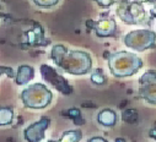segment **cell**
I'll use <instances>...</instances> for the list:
<instances>
[{"label":"cell","instance_id":"obj_14","mask_svg":"<svg viewBox=\"0 0 156 142\" xmlns=\"http://www.w3.org/2000/svg\"><path fill=\"white\" fill-rule=\"evenodd\" d=\"M122 118H123V120H124L126 123L133 124V123H135V121L138 120V114H136V112H135L134 109H128V110H126V112L123 113Z\"/></svg>","mask_w":156,"mask_h":142},{"label":"cell","instance_id":"obj_24","mask_svg":"<svg viewBox=\"0 0 156 142\" xmlns=\"http://www.w3.org/2000/svg\"><path fill=\"white\" fill-rule=\"evenodd\" d=\"M4 16V14H0V17H3Z\"/></svg>","mask_w":156,"mask_h":142},{"label":"cell","instance_id":"obj_8","mask_svg":"<svg viewBox=\"0 0 156 142\" xmlns=\"http://www.w3.org/2000/svg\"><path fill=\"white\" fill-rule=\"evenodd\" d=\"M51 119L47 117H42L38 121L28 125L23 131V137L27 142H41L44 138V132L48 129Z\"/></svg>","mask_w":156,"mask_h":142},{"label":"cell","instance_id":"obj_12","mask_svg":"<svg viewBox=\"0 0 156 142\" xmlns=\"http://www.w3.org/2000/svg\"><path fill=\"white\" fill-rule=\"evenodd\" d=\"M83 138V134L80 130H70V131H65L59 142H79Z\"/></svg>","mask_w":156,"mask_h":142},{"label":"cell","instance_id":"obj_1","mask_svg":"<svg viewBox=\"0 0 156 142\" xmlns=\"http://www.w3.org/2000/svg\"><path fill=\"white\" fill-rule=\"evenodd\" d=\"M51 59L58 67L70 75H85L92 69V59L89 53L83 50H69L63 44L53 46Z\"/></svg>","mask_w":156,"mask_h":142},{"label":"cell","instance_id":"obj_3","mask_svg":"<svg viewBox=\"0 0 156 142\" xmlns=\"http://www.w3.org/2000/svg\"><path fill=\"white\" fill-rule=\"evenodd\" d=\"M20 98L26 108L43 109L51 104L53 93L43 83H32L21 92Z\"/></svg>","mask_w":156,"mask_h":142},{"label":"cell","instance_id":"obj_19","mask_svg":"<svg viewBox=\"0 0 156 142\" xmlns=\"http://www.w3.org/2000/svg\"><path fill=\"white\" fill-rule=\"evenodd\" d=\"M96 2L98 3V5H100V6H105V8H108V6H111V5L113 4V2H114V0H96Z\"/></svg>","mask_w":156,"mask_h":142},{"label":"cell","instance_id":"obj_21","mask_svg":"<svg viewBox=\"0 0 156 142\" xmlns=\"http://www.w3.org/2000/svg\"><path fill=\"white\" fill-rule=\"evenodd\" d=\"M150 137H152V138L156 140V125L150 130Z\"/></svg>","mask_w":156,"mask_h":142},{"label":"cell","instance_id":"obj_18","mask_svg":"<svg viewBox=\"0 0 156 142\" xmlns=\"http://www.w3.org/2000/svg\"><path fill=\"white\" fill-rule=\"evenodd\" d=\"M3 75H6L10 79H15V71L9 67V66H3V65H0V77H2Z\"/></svg>","mask_w":156,"mask_h":142},{"label":"cell","instance_id":"obj_17","mask_svg":"<svg viewBox=\"0 0 156 142\" xmlns=\"http://www.w3.org/2000/svg\"><path fill=\"white\" fill-rule=\"evenodd\" d=\"M32 2L41 8H52L59 3V0H32Z\"/></svg>","mask_w":156,"mask_h":142},{"label":"cell","instance_id":"obj_15","mask_svg":"<svg viewBox=\"0 0 156 142\" xmlns=\"http://www.w3.org/2000/svg\"><path fill=\"white\" fill-rule=\"evenodd\" d=\"M68 113H69V117L75 121V124H77V125L84 124V120H83V118H81V113H80L79 109L73 108V109H69Z\"/></svg>","mask_w":156,"mask_h":142},{"label":"cell","instance_id":"obj_6","mask_svg":"<svg viewBox=\"0 0 156 142\" xmlns=\"http://www.w3.org/2000/svg\"><path fill=\"white\" fill-rule=\"evenodd\" d=\"M139 94L150 104H156V71H146L139 80Z\"/></svg>","mask_w":156,"mask_h":142},{"label":"cell","instance_id":"obj_13","mask_svg":"<svg viewBox=\"0 0 156 142\" xmlns=\"http://www.w3.org/2000/svg\"><path fill=\"white\" fill-rule=\"evenodd\" d=\"M14 120V112L11 108H0V126L10 125Z\"/></svg>","mask_w":156,"mask_h":142},{"label":"cell","instance_id":"obj_10","mask_svg":"<svg viewBox=\"0 0 156 142\" xmlns=\"http://www.w3.org/2000/svg\"><path fill=\"white\" fill-rule=\"evenodd\" d=\"M33 77H34V69L32 66L20 65L17 67V71H16V75H15L14 80L19 86H22V85L28 83Z\"/></svg>","mask_w":156,"mask_h":142},{"label":"cell","instance_id":"obj_5","mask_svg":"<svg viewBox=\"0 0 156 142\" xmlns=\"http://www.w3.org/2000/svg\"><path fill=\"white\" fill-rule=\"evenodd\" d=\"M40 70H41V75L43 77V80L47 83H49L52 87H54L57 91H59L60 93H63L65 96H69L73 93V87L69 85L68 80L65 77H63L54 67H52L47 64H43V65H41Z\"/></svg>","mask_w":156,"mask_h":142},{"label":"cell","instance_id":"obj_7","mask_svg":"<svg viewBox=\"0 0 156 142\" xmlns=\"http://www.w3.org/2000/svg\"><path fill=\"white\" fill-rule=\"evenodd\" d=\"M118 16L121 17L122 21L129 23V25H133V23H138L140 21L144 20L145 17V11L143 9L141 5L139 4H122L118 10Z\"/></svg>","mask_w":156,"mask_h":142},{"label":"cell","instance_id":"obj_9","mask_svg":"<svg viewBox=\"0 0 156 142\" xmlns=\"http://www.w3.org/2000/svg\"><path fill=\"white\" fill-rule=\"evenodd\" d=\"M94 28H95V32L98 37H109V36H113L115 33L117 26H115L114 20L105 19V20L96 22Z\"/></svg>","mask_w":156,"mask_h":142},{"label":"cell","instance_id":"obj_16","mask_svg":"<svg viewBox=\"0 0 156 142\" xmlns=\"http://www.w3.org/2000/svg\"><path fill=\"white\" fill-rule=\"evenodd\" d=\"M91 81L94 83H96V85H103L106 82V76L102 74V71L98 69V70H96L95 73L91 75Z\"/></svg>","mask_w":156,"mask_h":142},{"label":"cell","instance_id":"obj_22","mask_svg":"<svg viewBox=\"0 0 156 142\" xmlns=\"http://www.w3.org/2000/svg\"><path fill=\"white\" fill-rule=\"evenodd\" d=\"M151 15H152V16H156V6H155L154 9H151Z\"/></svg>","mask_w":156,"mask_h":142},{"label":"cell","instance_id":"obj_4","mask_svg":"<svg viewBox=\"0 0 156 142\" xmlns=\"http://www.w3.org/2000/svg\"><path fill=\"white\" fill-rule=\"evenodd\" d=\"M123 42L128 48H132L138 52H143L155 47L156 36L152 31L149 29H136L126 34Z\"/></svg>","mask_w":156,"mask_h":142},{"label":"cell","instance_id":"obj_11","mask_svg":"<svg viewBox=\"0 0 156 142\" xmlns=\"http://www.w3.org/2000/svg\"><path fill=\"white\" fill-rule=\"evenodd\" d=\"M97 121L106 127H112L117 123V114L112 109H103L98 113Z\"/></svg>","mask_w":156,"mask_h":142},{"label":"cell","instance_id":"obj_2","mask_svg":"<svg viewBox=\"0 0 156 142\" xmlns=\"http://www.w3.org/2000/svg\"><path fill=\"white\" fill-rule=\"evenodd\" d=\"M143 66V60L128 52L113 53L108 56V67L111 73L115 77H128L138 73V70Z\"/></svg>","mask_w":156,"mask_h":142},{"label":"cell","instance_id":"obj_20","mask_svg":"<svg viewBox=\"0 0 156 142\" xmlns=\"http://www.w3.org/2000/svg\"><path fill=\"white\" fill-rule=\"evenodd\" d=\"M89 142H108L106 138L103 137H100V136H95V137H91L89 140Z\"/></svg>","mask_w":156,"mask_h":142},{"label":"cell","instance_id":"obj_23","mask_svg":"<svg viewBox=\"0 0 156 142\" xmlns=\"http://www.w3.org/2000/svg\"><path fill=\"white\" fill-rule=\"evenodd\" d=\"M48 142H59V141H54V140H49Z\"/></svg>","mask_w":156,"mask_h":142}]
</instances>
